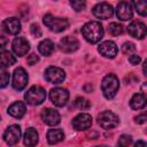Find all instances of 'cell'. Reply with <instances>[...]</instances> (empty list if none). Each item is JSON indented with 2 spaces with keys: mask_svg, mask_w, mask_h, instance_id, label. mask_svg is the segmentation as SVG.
Masks as SVG:
<instances>
[{
  "mask_svg": "<svg viewBox=\"0 0 147 147\" xmlns=\"http://www.w3.org/2000/svg\"><path fill=\"white\" fill-rule=\"evenodd\" d=\"M82 33H83L84 38L88 42L95 44V42H98V41H100L102 39V37H103V28L96 21L87 22L82 28Z\"/></svg>",
  "mask_w": 147,
  "mask_h": 147,
  "instance_id": "6da1fadb",
  "label": "cell"
},
{
  "mask_svg": "<svg viewBox=\"0 0 147 147\" xmlns=\"http://www.w3.org/2000/svg\"><path fill=\"white\" fill-rule=\"evenodd\" d=\"M119 88V80L114 74L107 75L101 82V90L107 99H113Z\"/></svg>",
  "mask_w": 147,
  "mask_h": 147,
  "instance_id": "7a4b0ae2",
  "label": "cell"
},
{
  "mask_svg": "<svg viewBox=\"0 0 147 147\" xmlns=\"http://www.w3.org/2000/svg\"><path fill=\"white\" fill-rule=\"evenodd\" d=\"M44 24L53 32H61L64 31L69 26V22L67 18L63 17H55L52 14H46L42 18Z\"/></svg>",
  "mask_w": 147,
  "mask_h": 147,
  "instance_id": "3957f363",
  "label": "cell"
},
{
  "mask_svg": "<svg viewBox=\"0 0 147 147\" xmlns=\"http://www.w3.org/2000/svg\"><path fill=\"white\" fill-rule=\"evenodd\" d=\"M24 99L30 105H33V106L40 105L46 99V91L41 86H32L24 94Z\"/></svg>",
  "mask_w": 147,
  "mask_h": 147,
  "instance_id": "277c9868",
  "label": "cell"
},
{
  "mask_svg": "<svg viewBox=\"0 0 147 147\" xmlns=\"http://www.w3.org/2000/svg\"><path fill=\"white\" fill-rule=\"evenodd\" d=\"M98 123H99V125L102 129L110 130V129L116 127L119 124V118L113 111L105 110L101 114H99V116H98Z\"/></svg>",
  "mask_w": 147,
  "mask_h": 147,
  "instance_id": "5b68a950",
  "label": "cell"
},
{
  "mask_svg": "<svg viewBox=\"0 0 147 147\" xmlns=\"http://www.w3.org/2000/svg\"><path fill=\"white\" fill-rule=\"evenodd\" d=\"M49 99L56 107H63L69 99V92L62 87L52 88L49 91Z\"/></svg>",
  "mask_w": 147,
  "mask_h": 147,
  "instance_id": "8992f818",
  "label": "cell"
},
{
  "mask_svg": "<svg viewBox=\"0 0 147 147\" xmlns=\"http://www.w3.org/2000/svg\"><path fill=\"white\" fill-rule=\"evenodd\" d=\"M93 15L100 20H108L114 15V8L108 2H100L92 9Z\"/></svg>",
  "mask_w": 147,
  "mask_h": 147,
  "instance_id": "52a82bcc",
  "label": "cell"
},
{
  "mask_svg": "<svg viewBox=\"0 0 147 147\" xmlns=\"http://www.w3.org/2000/svg\"><path fill=\"white\" fill-rule=\"evenodd\" d=\"M29 76L23 68H16L13 75V87L16 91H22L28 84Z\"/></svg>",
  "mask_w": 147,
  "mask_h": 147,
  "instance_id": "ba28073f",
  "label": "cell"
},
{
  "mask_svg": "<svg viewBox=\"0 0 147 147\" xmlns=\"http://www.w3.org/2000/svg\"><path fill=\"white\" fill-rule=\"evenodd\" d=\"M65 72L57 67H49L45 71V79L52 84H60L64 80Z\"/></svg>",
  "mask_w": 147,
  "mask_h": 147,
  "instance_id": "9c48e42d",
  "label": "cell"
},
{
  "mask_svg": "<svg viewBox=\"0 0 147 147\" xmlns=\"http://www.w3.org/2000/svg\"><path fill=\"white\" fill-rule=\"evenodd\" d=\"M20 138H21V127L16 124L8 126L3 133V140L9 146L16 145L20 141Z\"/></svg>",
  "mask_w": 147,
  "mask_h": 147,
  "instance_id": "30bf717a",
  "label": "cell"
},
{
  "mask_svg": "<svg viewBox=\"0 0 147 147\" xmlns=\"http://www.w3.org/2000/svg\"><path fill=\"white\" fill-rule=\"evenodd\" d=\"M78 47H79V41L77 40V38L71 36L63 37L59 42V48L64 53H72L77 51Z\"/></svg>",
  "mask_w": 147,
  "mask_h": 147,
  "instance_id": "8fae6325",
  "label": "cell"
},
{
  "mask_svg": "<svg viewBox=\"0 0 147 147\" xmlns=\"http://www.w3.org/2000/svg\"><path fill=\"white\" fill-rule=\"evenodd\" d=\"M40 117H41L44 123H46L47 125H51V126L57 125L60 123V121H61L60 114L55 109H52V108L42 109V111L40 114Z\"/></svg>",
  "mask_w": 147,
  "mask_h": 147,
  "instance_id": "7c38bea8",
  "label": "cell"
},
{
  "mask_svg": "<svg viewBox=\"0 0 147 147\" xmlns=\"http://www.w3.org/2000/svg\"><path fill=\"white\" fill-rule=\"evenodd\" d=\"M98 51L101 55H103L105 57H108V59H114L118 52L116 44L110 40H106V41L101 42L98 47Z\"/></svg>",
  "mask_w": 147,
  "mask_h": 147,
  "instance_id": "4fadbf2b",
  "label": "cell"
},
{
  "mask_svg": "<svg viewBox=\"0 0 147 147\" xmlns=\"http://www.w3.org/2000/svg\"><path fill=\"white\" fill-rule=\"evenodd\" d=\"M92 125V116L85 113L78 114L74 119H72V126L76 130H86L91 127Z\"/></svg>",
  "mask_w": 147,
  "mask_h": 147,
  "instance_id": "5bb4252c",
  "label": "cell"
},
{
  "mask_svg": "<svg viewBox=\"0 0 147 147\" xmlns=\"http://www.w3.org/2000/svg\"><path fill=\"white\" fill-rule=\"evenodd\" d=\"M127 32L130 36L137 39H144L146 37V25L142 22L133 21L127 26Z\"/></svg>",
  "mask_w": 147,
  "mask_h": 147,
  "instance_id": "9a60e30c",
  "label": "cell"
},
{
  "mask_svg": "<svg viewBox=\"0 0 147 147\" xmlns=\"http://www.w3.org/2000/svg\"><path fill=\"white\" fill-rule=\"evenodd\" d=\"M116 15L119 20L122 21H127L131 20L133 16V11H132V5L130 2H125L122 1L117 5L116 7Z\"/></svg>",
  "mask_w": 147,
  "mask_h": 147,
  "instance_id": "2e32d148",
  "label": "cell"
},
{
  "mask_svg": "<svg viewBox=\"0 0 147 147\" xmlns=\"http://www.w3.org/2000/svg\"><path fill=\"white\" fill-rule=\"evenodd\" d=\"M30 49V44L24 37H16L13 41V52L18 55L23 56L25 55Z\"/></svg>",
  "mask_w": 147,
  "mask_h": 147,
  "instance_id": "e0dca14e",
  "label": "cell"
},
{
  "mask_svg": "<svg viewBox=\"0 0 147 147\" xmlns=\"http://www.w3.org/2000/svg\"><path fill=\"white\" fill-rule=\"evenodd\" d=\"M2 28L10 34H17L21 31V22L16 17H9L2 22Z\"/></svg>",
  "mask_w": 147,
  "mask_h": 147,
  "instance_id": "ac0fdd59",
  "label": "cell"
},
{
  "mask_svg": "<svg viewBox=\"0 0 147 147\" xmlns=\"http://www.w3.org/2000/svg\"><path fill=\"white\" fill-rule=\"evenodd\" d=\"M25 105L21 101H17V102H14L9 108H8V114L15 118H22L25 114Z\"/></svg>",
  "mask_w": 147,
  "mask_h": 147,
  "instance_id": "d6986e66",
  "label": "cell"
},
{
  "mask_svg": "<svg viewBox=\"0 0 147 147\" xmlns=\"http://www.w3.org/2000/svg\"><path fill=\"white\" fill-rule=\"evenodd\" d=\"M23 141H24V145L28 146V147L36 146L37 142H38V132H37V130L33 129V127L26 129V131L24 133V137H23Z\"/></svg>",
  "mask_w": 147,
  "mask_h": 147,
  "instance_id": "ffe728a7",
  "label": "cell"
},
{
  "mask_svg": "<svg viewBox=\"0 0 147 147\" xmlns=\"http://www.w3.org/2000/svg\"><path fill=\"white\" fill-rule=\"evenodd\" d=\"M64 139V132L61 129H52L47 132V141L49 145H55Z\"/></svg>",
  "mask_w": 147,
  "mask_h": 147,
  "instance_id": "44dd1931",
  "label": "cell"
},
{
  "mask_svg": "<svg viewBox=\"0 0 147 147\" xmlns=\"http://www.w3.org/2000/svg\"><path fill=\"white\" fill-rule=\"evenodd\" d=\"M130 106H131L132 109H136V110L145 108V106H146V95H145V93H136L131 98Z\"/></svg>",
  "mask_w": 147,
  "mask_h": 147,
  "instance_id": "7402d4cb",
  "label": "cell"
},
{
  "mask_svg": "<svg viewBox=\"0 0 147 147\" xmlns=\"http://www.w3.org/2000/svg\"><path fill=\"white\" fill-rule=\"evenodd\" d=\"M15 62H16V59L10 52L8 51L0 52V68H8L13 65Z\"/></svg>",
  "mask_w": 147,
  "mask_h": 147,
  "instance_id": "603a6c76",
  "label": "cell"
},
{
  "mask_svg": "<svg viewBox=\"0 0 147 147\" xmlns=\"http://www.w3.org/2000/svg\"><path fill=\"white\" fill-rule=\"evenodd\" d=\"M38 51L41 55L44 56H49L52 54V52L54 51V44L52 40L49 39H45L42 40L39 45H38Z\"/></svg>",
  "mask_w": 147,
  "mask_h": 147,
  "instance_id": "cb8c5ba5",
  "label": "cell"
},
{
  "mask_svg": "<svg viewBox=\"0 0 147 147\" xmlns=\"http://www.w3.org/2000/svg\"><path fill=\"white\" fill-rule=\"evenodd\" d=\"M131 5L134 6V8L139 15L146 16V14H147V2L146 1H134Z\"/></svg>",
  "mask_w": 147,
  "mask_h": 147,
  "instance_id": "d4e9b609",
  "label": "cell"
},
{
  "mask_svg": "<svg viewBox=\"0 0 147 147\" xmlns=\"http://www.w3.org/2000/svg\"><path fill=\"white\" fill-rule=\"evenodd\" d=\"M109 32L113 36H119V34H122L124 32V28L119 23L114 22V23H110L109 24Z\"/></svg>",
  "mask_w": 147,
  "mask_h": 147,
  "instance_id": "484cf974",
  "label": "cell"
},
{
  "mask_svg": "<svg viewBox=\"0 0 147 147\" xmlns=\"http://www.w3.org/2000/svg\"><path fill=\"white\" fill-rule=\"evenodd\" d=\"M132 144V137L127 136V134H122L118 139L117 146L118 147H129Z\"/></svg>",
  "mask_w": 147,
  "mask_h": 147,
  "instance_id": "4316f807",
  "label": "cell"
},
{
  "mask_svg": "<svg viewBox=\"0 0 147 147\" xmlns=\"http://www.w3.org/2000/svg\"><path fill=\"white\" fill-rule=\"evenodd\" d=\"M75 106L78 108V109H82V110H85V109H88L91 107V103L88 100L84 99V98H77L76 101H75Z\"/></svg>",
  "mask_w": 147,
  "mask_h": 147,
  "instance_id": "83f0119b",
  "label": "cell"
},
{
  "mask_svg": "<svg viewBox=\"0 0 147 147\" xmlns=\"http://www.w3.org/2000/svg\"><path fill=\"white\" fill-rule=\"evenodd\" d=\"M9 72H7L6 70H0V87H6L9 83Z\"/></svg>",
  "mask_w": 147,
  "mask_h": 147,
  "instance_id": "f1b7e54d",
  "label": "cell"
},
{
  "mask_svg": "<svg viewBox=\"0 0 147 147\" xmlns=\"http://www.w3.org/2000/svg\"><path fill=\"white\" fill-rule=\"evenodd\" d=\"M70 6H71L76 11H80L82 9L85 8L86 3H85V1H80V0H71V1H70Z\"/></svg>",
  "mask_w": 147,
  "mask_h": 147,
  "instance_id": "f546056e",
  "label": "cell"
},
{
  "mask_svg": "<svg viewBox=\"0 0 147 147\" xmlns=\"http://www.w3.org/2000/svg\"><path fill=\"white\" fill-rule=\"evenodd\" d=\"M136 51V46H134V44L133 42H124L123 44V46H122V52L124 53V54H131V53H133Z\"/></svg>",
  "mask_w": 147,
  "mask_h": 147,
  "instance_id": "4dcf8cb0",
  "label": "cell"
},
{
  "mask_svg": "<svg viewBox=\"0 0 147 147\" xmlns=\"http://www.w3.org/2000/svg\"><path fill=\"white\" fill-rule=\"evenodd\" d=\"M30 31H31L32 36H34V37H37V38L41 36V30H40L39 25H38V24H36V23L31 24V26H30Z\"/></svg>",
  "mask_w": 147,
  "mask_h": 147,
  "instance_id": "1f68e13d",
  "label": "cell"
},
{
  "mask_svg": "<svg viewBox=\"0 0 147 147\" xmlns=\"http://www.w3.org/2000/svg\"><path fill=\"white\" fill-rule=\"evenodd\" d=\"M38 61H39V57H38V55H37V54H34V53L30 54V55L28 56V60H26L28 64H30V65H33V64H36Z\"/></svg>",
  "mask_w": 147,
  "mask_h": 147,
  "instance_id": "d6a6232c",
  "label": "cell"
},
{
  "mask_svg": "<svg viewBox=\"0 0 147 147\" xmlns=\"http://www.w3.org/2000/svg\"><path fill=\"white\" fill-rule=\"evenodd\" d=\"M129 62H130L131 64H133V65L139 64V62H140V56L137 55V54H131V55L129 56Z\"/></svg>",
  "mask_w": 147,
  "mask_h": 147,
  "instance_id": "836d02e7",
  "label": "cell"
},
{
  "mask_svg": "<svg viewBox=\"0 0 147 147\" xmlns=\"http://www.w3.org/2000/svg\"><path fill=\"white\" fill-rule=\"evenodd\" d=\"M7 44H8V38L0 32V49L5 48L7 46Z\"/></svg>",
  "mask_w": 147,
  "mask_h": 147,
  "instance_id": "e575fe53",
  "label": "cell"
},
{
  "mask_svg": "<svg viewBox=\"0 0 147 147\" xmlns=\"http://www.w3.org/2000/svg\"><path fill=\"white\" fill-rule=\"evenodd\" d=\"M146 119H147V116H146V114H145V113H144V114H141V115H139V116H137V117L134 118L136 123H138V124H144V123L146 122Z\"/></svg>",
  "mask_w": 147,
  "mask_h": 147,
  "instance_id": "d590c367",
  "label": "cell"
},
{
  "mask_svg": "<svg viewBox=\"0 0 147 147\" xmlns=\"http://www.w3.org/2000/svg\"><path fill=\"white\" fill-rule=\"evenodd\" d=\"M146 142L144 140H138L136 144H134V147H146Z\"/></svg>",
  "mask_w": 147,
  "mask_h": 147,
  "instance_id": "8d00e7d4",
  "label": "cell"
},
{
  "mask_svg": "<svg viewBox=\"0 0 147 147\" xmlns=\"http://www.w3.org/2000/svg\"><path fill=\"white\" fill-rule=\"evenodd\" d=\"M146 64H147V62L145 61V62L142 63V71H144V75H147V74H146Z\"/></svg>",
  "mask_w": 147,
  "mask_h": 147,
  "instance_id": "74e56055",
  "label": "cell"
},
{
  "mask_svg": "<svg viewBox=\"0 0 147 147\" xmlns=\"http://www.w3.org/2000/svg\"><path fill=\"white\" fill-rule=\"evenodd\" d=\"M95 147H108V146H95Z\"/></svg>",
  "mask_w": 147,
  "mask_h": 147,
  "instance_id": "f35d334b",
  "label": "cell"
}]
</instances>
